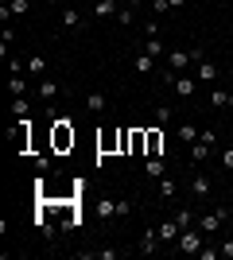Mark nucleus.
Here are the masks:
<instances>
[{
	"instance_id": "1",
	"label": "nucleus",
	"mask_w": 233,
	"mask_h": 260,
	"mask_svg": "<svg viewBox=\"0 0 233 260\" xmlns=\"http://www.w3.org/2000/svg\"><path fill=\"white\" fill-rule=\"evenodd\" d=\"M202 245H206V233L190 225V229H183V233H179L175 252H194V256H198V252H202Z\"/></svg>"
},
{
	"instance_id": "2",
	"label": "nucleus",
	"mask_w": 233,
	"mask_h": 260,
	"mask_svg": "<svg viewBox=\"0 0 233 260\" xmlns=\"http://www.w3.org/2000/svg\"><path fill=\"white\" fill-rule=\"evenodd\" d=\"M225 217H229V210L225 206H218V210H210V214H198V229L210 237V233H218V229L225 225Z\"/></svg>"
},
{
	"instance_id": "3",
	"label": "nucleus",
	"mask_w": 233,
	"mask_h": 260,
	"mask_svg": "<svg viewBox=\"0 0 233 260\" xmlns=\"http://www.w3.org/2000/svg\"><path fill=\"white\" fill-rule=\"evenodd\" d=\"M66 148H74V128H70L66 117L55 120V152H66Z\"/></svg>"
},
{
	"instance_id": "4",
	"label": "nucleus",
	"mask_w": 233,
	"mask_h": 260,
	"mask_svg": "<svg viewBox=\"0 0 233 260\" xmlns=\"http://www.w3.org/2000/svg\"><path fill=\"white\" fill-rule=\"evenodd\" d=\"M144 155H163V132L159 128H144Z\"/></svg>"
},
{
	"instance_id": "5",
	"label": "nucleus",
	"mask_w": 233,
	"mask_h": 260,
	"mask_svg": "<svg viewBox=\"0 0 233 260\" xmlns=\"http://www.w3.org/2000/svg\"><path fill=\"white\" fill-rule=\"evenodd\" d=\"M155 229H159V241H163V245H171V249L179 245V233H183V229L175 225V217H167L163 225H155Z\"/></svg>"
},
{
	"instance_id": "6",
	"label": "nucleus",
	"mask_w": 233,
	"mask_h": 260,
	"mask_svg": "<svg viewBox=\"0 0 233 260\" xmlns=\"http://www.w3.org/2000/svg\"><path fill=\"white\" fill-rule=\"evenodd\" d=\"M23 66H27V74H31V78H43V74H47V58H43V54L23 58Z\"/></svg>"
},
{
	"instance_id": "7",
	"label": "nucleus",
	"mask_w": 233,
	"mask_h": 260,
	"mask_svg": "<svg viewBox=\"0 0 233 260\" xmlns=\"http://www.w3.org/2000/svg\"><path fill=\"white\" fill-rule=\"evenodd\" d=\"M132 66H136V74H155V58H152L148 51H140V54H136V58H132Z\"/></svg>"
},
{
	"instance_id": "8",
	"label": "nucleus",
	"mask_w": 233,
	"mask_h": 260,
	"mask_svg": "<svg viewBox=\"0 0 233 260\" xmlns=\"http://www.w3.org/2000/svg\"><path fill=\"white\" fill-rule=\"evenodd\" d=\"M144 175L148 179H163V155H148L144 159Z\"/></svg>"
},
{
	"instance_id": "9",
	"label": "nucleus",
	"mask_w": 233,
	"mask_h": 260,
	"mask_svg": "<svg viewBox=\"0 0 233 260\" xmlns=\"http://www.w3.org/2000/svg\"><path fill=\"white\" fill-rule=\"evenodd\" d=\"M171 217H175V225H179V229H190V225H198V214H194V210H187V206H183V210H175Z\"/></svg>"
},
{
	"instance_id": "10",
	"label": "nucleus",
	"mask_w": 233,
	"mask_h": 260,
	"mask_svg": "<svg viewBox=\"0 0 233 260\" xmlns=\"http://www.w3.org/2000/svg\"><path fill=\"white\" fill-rule=\"evenodd\" d=\"M194 78H198V82H214V78H218V66L202 58V62H194Z\"/></svg>"
},
{
	"instance_id": "11",
	"label": "nucleus",
	"mask_w": 233,
	"mask_h": 260,
	"mask_svg": "<svg viewBox=\"0 0 233 260\" xmlns=\"http://www.w3.org/2000/svg\"><path fill=\"white\" fill-rule=\"evenodd\" d=\"M159 245H163V241H159V229H148L144 241H140V252H144V256L148 252H159Z\"/></svg>"
},
{
	"instance_id": "12",
	"label": "nucleus",
	"mask_w": 233,
	"mask_h": 260,
	"mask_svg": "<svg viewBox=\"0 0 233 260\" xmlns=\"http://www.w3.org/2000/svg\"><path fill=\"white\" fill-rule=\"evenodd\" d=\"M39 98H43V101L58 98V82H55V78H39Z\"/></svg>"
},
{
	"instance_id": "13",
	"label": "nucleus",
	"mask_w": 233,
	"mask_h": 260,
	"mask_svg": "<svg viewBox=\"0 0 233 260\" xmlns=\"http://www.w3.org/2000/svg\"><path fill=\"white\" fill-rule=\"evenodd\" d=\"M62 27H66V31H78V27H82V12L78 8H62Z\"/></svg>"
},
{
	"instance_id": "14",
	"label": "nucleus",
	"mask_w": 233,
	"mask_h": 260,
	"mask_svg": "<svg viewBox=\"0 0 233 260\" xmlns=\"http://www.w3.org/2000/svg\"><path fill=\"white\" fill-rule=\"evenodd\" d=\"M105 105H109V101H105V93H89V98H86V113H93V117H97V113H105Z\"/></svg>"
},
{
	"instance_id": "15",
	"label": "nucleus",
	"mask_w": 233,
	"mask_h": 260,
	"mask_svg": "<svg viewBox=\"0 0 233 260\" xmlns=\"http://www.w3.org/2000/svg\"><path fill=\"white\" fill-rule=\"evenodd\" d=\"M93 12H97V16H117L121 4H117V0H93Z\"/></svg>"
},
{
	"instance_id": "16",
	"label": "nucleus",
	"mask_w": 233,
	"mask_h": 260,
	"mask_svg": "<svg viewBox=\"0 0 233 260\" xmlns=\"http://www.w3.org/2000/svg\"><path fill=\"white\" fill-rule=\"evenodd\" d=\"M117 23L132 27V23H136V4H121V12H117Z\"/></svg>"
},
{
	"instance_id": "17",
	"label": "nucleus",
	"mask_w": 233,
	"mask_h": 260,
	"mask_svg": "<svg viewBox=\"0 0 233 260\" xmlns=\"http://www.w3.org/2000/svg\"><path fill=\"white\" fill-rule=\"evenodd\" d=\"M190 190H194V198H206V194H210V179H206V175H194Z\"/></svg>"
},
{
	"instance_id": "18",
	"label": "nucleus",
	"mask_w": 233,
	"mask_h": 260,
	"mask_svg": "<svg viewBox=\"0 0 233 260\" xmlns=\"http://www.w3.org/2000/svg\"><path fill=\"white\" fill-rule=\"evenodd\" d=\"M8 89L16 93V98H23V93H27V78H23V74H12L8 78Z\"/></svg>"
},
{
	"instance_id": "19",
	"label": "nucleus",
	"mask_w": 233,
	"mask_h": 260,
	"mask_svg": "<svg viewBox=\"0 0 233 260\" xmlns=\"http://www.w3.org/2000/svg\"><path fill=\"white\" fill-rule=\"evenodd\" d=\"M144 51L152 54V58H159V54H163V39H159V35H148V39H144Z\"/></svg>"
},
{
	"instance_id": "20",
	"label": "nucleus",
	"mask_w": 233,
	"mask_h": 260,
	"mask_svg": "<svg viewBox=\"0 0 233 260\" xmlns=\"http://www.w3.org/2000/svg\"><path fill=\"white\" fill-rule=\"evenodd\" d=\"M190 155H194V163H202V159H210V144H202V140H194V144H190Z\"/></svg>"
},
{
	"instance_id": "21",
	"label": "nucleus",
	"mask_w": 233,
	"mask_h": 260,
	"mask_svg": "<svg viewBox=\"0 0 233 260\" xmlns=\"http://www.w3.org/2000/svg\"><path fill=\"white\" fill-rule=\"evenodd\" d=\"M155 183H159V198H163V202H171V198H175V183H171V179H155Z\"/></svg>"
},
{
	"instance_id": "22",
	"label": "nucleus",
	"mask_w": 233,
	"mask_h": 260,
	"mask_svg": "<svg viewBox=\"0 0 233 260\" xmlns=\"http://www.w3.org/2000/svg\"><path fill=\"white\" fill-rule=\"evenodd\" d=\"M97 214L101 217H117V198H101V202H97Z\"/></svg>"
},
{
	"instance_id": "23",
	"label": "nucleus",
	"mask_w": 233,
	"mask_h": 260,
	"mask_svg": "<svg viewBox=\"0 0 233 260\" xmlns=\"http://www.w3.org/2000/svg\"><path fill=\"white\" fill-rule=\"evenodd\" d=\"M113 148H121V132H105L101 136V152H113Z\"/></svg>"
},
{
	"instance_id": "24",
	"label": "nucleus",
	"mask_w": 233,
	"mask_h": 260,
	"mask_svg": "<svg viewBox=\"0 0 233 260\" xmlns=\"http://www.w3.org/2000/svg\"><path fill=\"white\" fill-rule=\"evenodd\" d=\"M179 140H183V144H194V140H198V128H194V124H179Z\"/></svg>"
},
{
	"instance_id": "25",
	"label": "nucleus",
	"mask_w": 233,
	"mask_h": 260,
	"mask_svg": "<svg viewBox=\"0 0 233 260\" xmlns=\"http://www.w3.org/2000/svg\"><path fill=\"white\" fill-rule=\"evenodd\" d=\"M144 128H132V155H144Z\"/></svg>"
},
{
	"instance_id": "26",
	"label": "nucleus",
	"mask_w": 233,
	"mask_h": 260,
	"mask_svg": "<svg viewBox=\"0 0 233 260\" xmlns=\"http://www.w3.org/2000/svg\"><path fill=\"white\" fill-rule=\"evenodd\" d=\"M12 113H16V117H27V113H31V101H27V98H16V101H12Z\"/></svg>"
},
{
	"instance_id": "27",
	"label": "nucleus",
	"mask_w": 233,
	"mask_h": 260,
	"mask_svg": "<svg viewBox=\"0 0 233 260\" xmlns=\"http://www.w3.org/2000/svg\"><path fill=\"white\" fill-rule=\"evenodd\" d=\"M171 117H175V109H171V105H155V120H159V124H167Z\"/></svg>"
},
{
	"instance_id": "28",
	"label": "nucleus",
	"mask_w": 233,
	"mask_h": 260,
	"mask_svg": "<svg viewBox=\"0 0 233 260\" xmlns=\"http://www.w3.org/2000/svg\"><path fill=\"white\" fill-rule=\"evenodd\" d=\"M210 105H214V109H225V105H229V93H222V89H214V93H210Z\"/></svg>"
},
{
	"instance_id": "29",
	"label": "nucleus",
	"mask_w": 233,
	"mask_h": 260,
	"mask_svg": "<svg viewBox=\"0 0 233 260\" xmlns=\"http://www.w3.org/2000/svg\"><path fill=\"white\" fill-rule=\"evenodd\" d=\"M27 8H31L27 0H12V4H8V12H12V16H27Z\"/></svg>"
},
{
	"instance_id": "30",
	"label": "nucleus",
	"mask_w": 233,
	"mask_h": 260,
	"mask_svg": "<svg viewBox=\"0 0 233 260\" xmlns=\"http://www.w3.org/2000/svg\"><path fill=\"white\" fill-rule=\"evenodd\" d=\"M132 214V202H128V198H117V217H128Z\"/></svg>"
},
{
	"instance_id": "31",
	"label": "nucleus",
	"mask_w": 233,
	"mask_h": 260,
	"mask_svg": "<svg viewBox=\"0 0 233 260\" xmlns=\"http://www.w3.org/2000/svg\"><path fill=\"white\" fill-rule=\"evenodd\" d=\"M198 140H202V144H210V148H214V144H218V132H214V128H202V132H198Z\"/></svg>"
},
{
	"instance_id": "32",
	"label": "nucleus",
	"mask_w": 233,
	"mask_h": 260,
	"mask_svg": "<svg viewBox=\"0 0 233 260\" xmlns=\"http://www.w3.org/2000/svg\"><path fill=\"white\" fill-rule=\"evenodd\" d=\"M140 35H144V39H148V35H159V20H148L144 27H140Z\"/></svg>"
},
{
	"instance_id": "33",
	"label": "nucleus",
	"mask_w": 233,
	"mask_h": 260,
	"mask_svg": "<svg viewBox=\"0 0 233 260\" xmlns=\"http://www.w3.org/2000/svg\"><path fill=\"white\" fill-rule=\"evenodd\" d=\"M152 12H155V16H167V12H171V4H167V0H152Z\"/></svg>"
},
{
	"instance_id": "34",
	"label": "nucleus",
	"mask_w": 233,
	"mask_h": 260,
	"mask_svg": "<svg viewBox=\"0 0 233 260\" xmlns=\"http://www.w3.org/2000/svg\"><path fill=\"white\" fill-rule=\"evenodd\" d=\"M198 256H202V260H218V256H222V249H206V245H202Z\"/></svg>"
},
{
	"instance_id": "35",
	"label": "nucleus",
	"mask_w": 233,
	"mask_h": 260,
	"mask_svg": "<svg viewBox=\"0 0 233 260\" xmlns=\"http://www.w3.org/2000/svg\"><path fill=\"white\" fill-rule=\"evenodd\" d=\"M222 167H225V171H233V148H225V152H222Z\"/></svg>"
},
{
	"instance_id": "36",
	"label": "nucleus",
	"mask_w": 233,
	"mask_h": 260,
	"mask_svg": "<svg viewBox=\"0 0 233 260\" xmlns=\"http://www.w3.org/2000/svg\"><path fill=\"white\" fill-rule=\"evenodd\" d=\"M222 256H233V233L225 237V245H222Z\"/></svg>"
},
{
	"instance_id": "37",
	"label": "nucleus",
	"mask_w": 233,
	"mask_h": 260,
	"mask_svg": "<svg viewBox=\"0 0 233 260\" xmlns=\"http://www.w3.org/2000/svg\"><path fill=\"white\" fill-rule=\"evenodd\" d=\"M167 4H171V12H179L183 4H187V0H167Z\"/></svg>"
},
{
	"instance_id": "38",
	"label": "nucleus",
	"mask_w": 233,
	"mask_h": 260,
	"mask_svg": "<svg viewBox=\"0 0 233 260\" xmlns=\"http://www.w3.org/2000/svg\"><path fill=\"white\" fill-rule=\"evenodd\" d=\"M225 225H229V233H233V210H229V217H225Z\"/></svg>"
},
{
	"instance_id": "39",
	"label": "nucleus",
	"mask_w": 233,
	"mask_h": 260,
	"mask_svg": "<svg viewBox=\"0 0 233 260\" xmlns=\"http://www.w3.org/2000/svg\"><path fill=\"white\" fill-rule=\"evenodd\" d=\"M225 109H233V93H229V105H225Z\"/></svg>"
},
{
	"instance_id": "40",
	"label": "nucleus",
	"mask_w": 233,
	"mask_h": 260,
	"mask_svg": "<svg viewBox=\"0 0 233 260\" xmlns=\"http://www.w3.org/2000/svg\"><path fill=\"white\" fill-rule=\"evenodd\" d=\"M132 4H140V0H132Z\"/></svg>"
},
{
	"instance_id": "41",
	"label": "nucleus",
	"mask_w": 233,
	"mask_h": 260,
	"mask_svg": "<svg viewBox=\"0 0 233 260\" xmlns=\"http://www.w3.org/2000/svg\"><path fill=\"white\" fill-rule=\"evenodd\" d=\"M229 210H233V202H229Z\"/></svg>"
}]
</instances>
